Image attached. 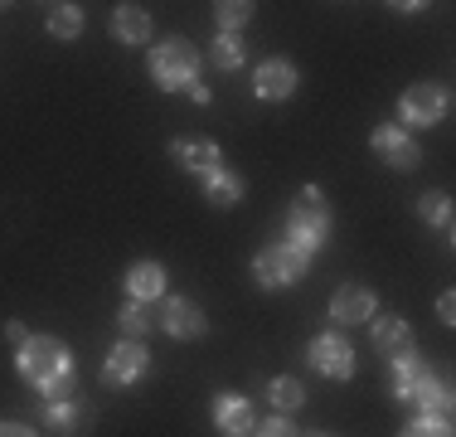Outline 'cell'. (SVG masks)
<instances>
[{
    "mask_svg": "<svg viewBox=\"0 0 456 437\" xmlns=\"http://www.w3.org/2000/svg\"><path fill=\"white\" fill-rule=\"evenodd\" d=\"M39 393H45L49 403H63V399H73V375L53 379V384H45V389H39Z\"/></svg>",
    "mask_w": 456,
    "mask_h": 437,
    "instance_id": "obj_27",
    "label": "cell"
},
{
    "mask_svg": "<svg viewBox=\"0 0 456 437\" xmlns=\"http://www.w3.org/2000/svg\"><path fill=\"white\" fill-rule=\"evenodd\" d=\"M301 268H306V258L291 243H267L263 253L253 258V277L263 282V287H291V282L301 277Z\"/></svg>",
    "mask_w": 456,
    "mask_h": 437,
    "instance_id": "obj_5",
    "label": "cell"
},
{
    "mask_svg": "<svg viewBox=\"0 0 456 437\" xmlns=\"http://www.w3.org/2000/svg\"><path fill=\"white\" fill-rule=\"evenodd\" d=\"M267 399H273L281 413H291L297 403H306V389H301V379L281 375V379H273V384H267Z\"/></svg>",
    "mask_w": 456,
    "mask_h": 437,
    "instance_id": "obj_21",
    "label": "cell"
},
{
    "mask_svg": "<svg viewBox=\"0 0 456 437\" xmlns=\"http://www.w3.org/2000/svg\"><path fill=\"white\" fill-rule=\"evenodd\" d=\"M447 112H452V97L442 83H412L403 93V103H398V122H408V127H437Z\"/></svg>",
    "mask_w": 456,
    "mask_h": 437,
    "instance_id": "obj_4",
    "label": "cell"
},
{
    "mask_svg": "<svg viewBox=\"0 0 456 437\" xmlns=\"http://www.w3.org/2000/svg\"><path fill=\"white\" fill-rule=\"evenodd\" d=\"M160 331L175 335V341H200L209 331V321H204V311L190 297H170L166 311H160Z\"/></svg>",
    "mask_w": 456,
    "mask_h": 437,
    "instance_id": "obj_8",
    "label": "cell"
},
{
    "mask_svg": "<svg viewBox=\"0 0 456 437\" xmlns=\"http://www.w3.org/2000/svg\"><path fill=\"white\" fill-rule=\"evenodd\" d=\"M418 218H422V224H437V228H452V200L442 190L422 194V200H418Z\"/></svg>",
    "mask_w": 456,
    "mask_h": 437,
    "instance_id": "obj_20",
    "label": "cell"
},
{
    "mask_svg": "<svg viewBox=\"0 0 456 437\" xmlns=\"http://www.w3.org/2000/svg\"><path fill=\"white\" fill-rule=\"evenodd\" d=\"M257 437H297V428H291L287 413H277V418H267L263 428H257Z\"/></svg>",
    "mask_w": 456,
    "mask_h": 437,
    "instance_id": "obj_26",
    "label": "cell"
},
{
    "mask_svg": "<svg viewBox=\"0 0 456 437\" xmlns=\"http://www.w3.org/2000/svg\"><path fill=\"white\" fill-rule=\"evenodd\" d=\"M5 335H10V341H15V345H25V341H29L25 321H10V326H5Z\"/></svg>",
    "mask_w": 456,
    "mask_h": 437,
    "instance_id": "obj_28",
    "label": "cell"
},
{
    "mask_svg": "<svg viewBox=\"0 0 456 437\" xmlns=\"http://www.w3.org/2000/svg\"><path fill=\"white\" fill-rule=\"evenodd\" d=\"M209 63H214V69H224V73H233L238 63H243V39H238V35H219V39H214V49H209Z\"/></svg>",
    "mask_w": 456,
    "mask_h": 437,
    "instance_id": "obj_22",
    "label": "cell"
},
{
    "mask_svg": "<svg viewBox=\"0 0 456 437\" xmlns=\"http://www.w3.org/2000/svg\"><path fill=\"white\" fill-rule=\"evenodd\" d=\"M83 29V10L78 5H53L49 10V35L53 39H73Z\"/></svg>",
    "mask_w": 456,
    "mask_h": 437,
    "instance_id": "obj_23",
    "label": "cell"
},
{
    "mask_svg": "<svg viewBox=\"0 0 456 437\" xmlns=\"http://www.w3.org/2000/svg\"><path fill=\"white\" fill-rule=\"evenodd\" d=\"M369 316H374V292H369L364 282H345L330 297V321L335 326H360Z\"/></svg>",
    "mask_w": 456,
    "mask_h": 437,
    "instance_id": "obj_10",
    "label": "cell"
},
{
    "mask_svg": "<svg viewBox=\"0 0 456 437\" xmlns=\"http://www.w3.org/2000/svg\"><path fill=\"white\" fill-rule=\"evenodd\" d=\"M403 437H452V418H428V413H422L418 423L403 428Z\"/></svg>",
    "mask_w": 456,
    "mask_h": 437,
    "instance_id": "obj_25",
    "label": "cell"
},
{
    "mask_svg": "<svg viewBox=\"0 0 456 437\" xmlns=\"http://www.w3.org/2000/svg\"><path fill=\"white\" fill-rule=\"evenodd\" d=\"M112 35L122 44H146L151 39V15L141 5H117L112 10Z\"/></svg>",
    "mask_w": 456,
    "mask_h": 437,
    "instance_id": "obj_16",
    "label": "cell"
},
{
    "mask_svg": "<svg viewBox=\"0 0 456 437\" xmlns=\"http://www.w3.org/2000/svg\"><path fill=\"white\" fill-rule=\"evenodd\" d=\"M291 87H297V69H291L287 59H267L263 69L253 73V93L263 97V103H287Z\"/></svg>",
    "mask_w": 456,
    "mask_h": 437,
    "instance_id": "obj_11",
    "label": "cell"
},
{
    "mask_svg": "<svg viewBox=\"0 0 456 437\" xmlns=\"http://www.w3.org/2000/svg\"><path fill=\"white\" fill-rule=\"evenodd\" d=\"M151 78L160 87H194V78H200V49L180 35L156 44L151 49Z\"/></svg>",
    "mask_w": 456,
    "mask_h": 437,
    "instance_id": "obj_3",
    "label": "cell"
},
{
    "mask_svg": "<svg viewBox=\"0 0 456 437\" xmlns=\"http://www.w3.org/2000/svg\"><path fill=\"white\" fill-rule=\"evenodd\" d=\"M126 292H132V301H156L166 292V268L160 262H136L126 272Z\"/></svg>",
    "mask_w": 456,
    "mask_h": 437,
    "instance_id": "obj_15",
    "label": "cell"
},
{
    "mask_svg": "<svg viewBox=\"0 0 456 437\" xmlns=\"http://www.w3.org/2000/svg\"><path fill=\"white\" fill-rule=\"evenodd\" d=\"M117 326H122V331L132 335V341H141L146 331H156V306H151V301H132V297H126V306L117 311Z\"/></svg>",
    "mask_w": 456,
    "mask_h": 437,
    "instance_id": "obj_17",
    "label": "cell"
},
{
    "mask_svg": "<svg viewBox=\"0 0 456 437\" xmlns=\"http://www.w3.org/2000/svg\"><path fill=\"white\" fill-rule=\"evenodd\" d=\"M214 428H219L224 437H248L253 433V408H248V399L219 393V399H214Z\"/></svg>",
    "mask_w": 456,
    "mask_h": 437,
    "instance_id": "obj_13",
    "label": "cell"
},
{
    "mask_svg": "<svg viewBox=\"0 0 456 437\" xmlns=\"http://www.w3.org/2000/svg\"><path fill=\"white\" fill-rule=\"evenodd\" d=\"M306 355H311V365H316L325 379H350V375H354V345L345 341L340 331H325V335H316Z\"/></svg>",
    "mask_w": 456,
    "mask_h": 437,
    "instance_id": "obj_6",
    "label": "cell"
},
{
    "mask_svg": "<svg viewBox=\"0 0 456 437\" xmlns=\"http://www.w3.org/2000/svg\"><path fill=\"white\" fill-rule=\"evenodd\" d=\"M369 146L379 151V161H384V166H394V170H412L422 161V151H418V141L408 136L403 127H374V136H369Z\"/></svg>",
    "mask_w": 456,
    "mask_h": 437,
    "instance_id": "obj_7",
    "label": "cell"
},
{
    "mask_svg": "<svg viewBox=\"0 0 456 437\" xmlns=\"http://www.w3.org/2000/svg\"><path fill=\"white\" fill-rule=\"evenodd\" d=\"M204 200L219 204V210H228V204L243 200V180H238L233 170H214L209 180H204Z\"/></svg>",
    "mask_w": 456,
    "mask_h": 437,
    "instance_id": "obj_18",
    "label": "cell"
},
{
    "mask_svg": "<svg viewBox=\"0 0 456 437\" xmlns=\"http://www.w3.org/2000/svg\"><path fill=\"white\" fill-rule=\"evenodd\" d=\"M0 437H35L25 423H0Z\"/></svg>",
    "mask_w": 456,
    "mask_h": 437,
    "instance_id": "obj_29",
    "label": "cell"
},
{
    "mask_svg": "<svg viewBox=\"0 0 456 437\" xmlns=\"http://www.w3.org/2000/svg\"><path fill=\"white\" fill-rule=\"evenodd\" d=\"M146 365H151V355H146V350H141L136 341H122V345H112V350H107L102 384H132V379L146 375Z\"/></svg>",
    "mask_w": 456,
    "mask_h": 437,
    "instance_id": "obj_9",
    "label": "cell"
},
{
    "mask_svg": "<svg viewBox=\"0 0 456 437\" xmlns=\"http://www.w3.org/2000/svg\"><path fill=\"white\" fill-rule=\"evenodd\" d=\"M316 437H330V433H316Z\"/></svg>",
    "mask_w": 456,
    "mask_h": 437,
    "instance_id": "obj_31",
    "label": "cell"
},
{
    "mask_svg": "<svg viewBox=\"0 0 456 437\" xmlns=\"http://www.w3.org/2000/svg\"><path fill=\"white\" fill-rule=\"evenodd\" d=\"M248 15H253V5H248V0H219V5H214V20H219L224 35H233L238 25H248Z\"/></svg>",
    "mask_w": 456,
    "mask_h": 437,
    "instance_id": "obj_24",
    "label": "cell"
},
{
    "mask_svg": "<svg viewBox=\"0 0 456 437\" xmlns=\"http://www.w3.org/2000/svg\"><path fill=\"white\" fill-rule=\"evenodd\" d=\"M170 156H175L190 175H200V180H209L214 170H224V156H219L214 141H170Z\"/></svg>",
    "mask_w": 456,
    "mask_h": 437,
    "instance_id": "obj_12",
    "label": "cell"
},
{
    "mask_svg": "<svg viewBox=\"0 0 456 437\" xmlns=\"http://www.w3.org/2000/svg\"><path fill=\"white\" fill-rule=\"evenodd\" d=\"M374 350L379 355H403V350H412V331L403 316H384V321H374Z\"/></svg>",
    "mask_w": 456,
    "mask_h": 437,
    "instance_id": "obj_14",
    "label": "cell"
},
{
    "mask_svg": "<svg viewBox=\"0 0 456 437\" xmlns=\"http://www.w3.org/2000/svg\"><path fill=\"white\" fill-rule=\"evenodd\" d=\"M437 316H442V321H452V316H456V297H452V292L437 301Z\"/></svg>",
    "mask_w": 456,
    "mask_h": 437,
    "instance_id": "obj_30",
    "label": "cell"
},
{
    "mask_svg": "<svg viewBox=\"0 0 456 437\" xmlns=\"http://www.w3.org/2000/svg\"><path fill=\"white\" fill-rule=\"evenodd\" d=\"M45 428L49 433H78V399H63V403H45Z\"/></svg>",
    "mask_w": 456,
    "mask_h": 437,
    "instance_id": "obj_19",
    "label": "cell"
},
{
    "mask_svg": "<svg viewBox=\"0 0 456 437\" xmlns=\"http://www.w3.org/2000/svg\"><path fill=\"white\" fill-rule=\"evenodd\" d=\"M325 234H330V204H325V190L306 185V190H297V204H291V214H287V238H281V243H291L301 258H311L325 243Z\"/></svg>",
    "mask_w": 456,
    "mask_h": 437,
    "instance_id": "obj_1",
    "label": "cell"
},
{
    "mask_svg": "<svg viewBox=\"0 0 456 437\" xmlns=\"http://www.w3.org/2000/svg\"><path fill=\"white\" fill-rule=\"evenodd\" d=\"M15 365H20V375H25L35 389H45V384H53V379L73 375V365H69V345H63L59 335H29V341L20 345Z\"/></svg>",
    "mask_w": 456,
    "mask_h": 437,
    "instance_id": "obj_2",
    "label": "cell"
}]
</instances>
